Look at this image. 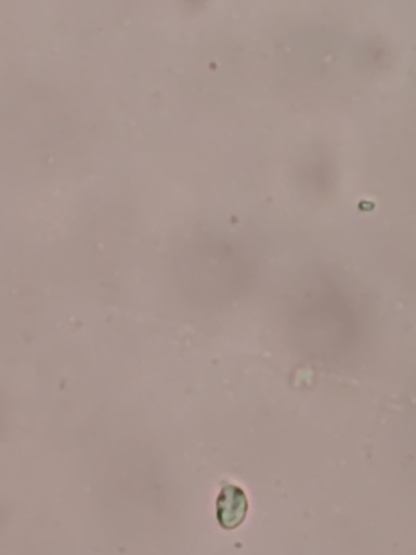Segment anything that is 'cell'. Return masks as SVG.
Here are the masks:
<instances>
[{
	"label": "cell",
	"mask_w": 416,
	"mask_h": 555,
	"mask_svg": "<svg viewBox=\"0 0 416 555\" xmlns=\"http://www.w3.org/2000/svg\"><path fill=\"white\" fill-rule=\"evenodd\" d=\"M216 507L219 525L223 529L233 530L244 522L249 505L245 491L229 483L221 488Z\"/></svg>",
	"instance_id": "obj_1"
}]
</instances>
